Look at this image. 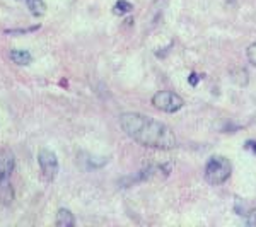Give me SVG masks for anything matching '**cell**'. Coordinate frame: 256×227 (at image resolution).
<instances>
[{
    "label": "cell",
    "mask_w": 256,
    "mask_h": 227,
    "mask_svg": "<svg viewBox=\"0 0 256 227\" xmlns=\"http://www.w3.org/2000/svg\"><path fill=\"white\" fill-rule=\"evenodd\" d=\"M26 3H28V9L31 10L32 16L39 17V16H43V14L46 12L45 0H26Z\"/></svg>",
    "instance_id": "ba28073f"
},
{
    "label": "cell",
    "mask_w": 256,
    "mask_h": 227,
    "mask_svg": "<svg viewBox=\"0 0 256 227\" xmlns=\"http://www.w3.org/2000/svg\"><path fill=\"white\" fill-rule=\"evenodd\" d=\"M246 145H248V149H251L253 152H256V142H251V140H250Z\"/></svg>",
    "instance_id": "7c38bea8"
},
{
    "label": "cell",
    "mask_w": 256,
    "mask_h": 227,
    "mask_svg": "<svg viewBox=\"0 0 256 227\" xmlns=\"http://www.w3.org/2000/svg\"><path fill=\"white\" fill-rule=\"evenodd\" d=\"M230 176V162L222 156H214L205 166V179L210 185H222Z\"/></svg>",
    "instance_id": "3957f363"
},
{
    "label": "cell",
    "mask_w": 256,
    "mask_h": 227,
    "mask_svg": "<svg viewBox=\"0 0 256 227\" xmlns=\"http://www.w3.org/2000/svg\"><path fill=\"white\" fill-rule=\"evenodd\" d=\"M74 215L67 208H60L57 214V226L58 227H72L74 226Z\"/></svg>",
    "instance_id": "52a82bcc"
},
{
    "label": "cell",
    "mask_w": 256,
    "mask_h": 227,
    "mask_svg": "<svg viewBox=\"0 0 256 227\" xmlns=\"http://www.w3.org/2000/svg\"><path fill=\"white\" fill-rule=\"evenodd\" d=\"M14 166H16V159L12 151L2 149L0 151V203L2 205H10L14 200V188L10 183Z\"/></svg>",
    "instance_id": "7a4b0ae2"
},
{
    "label": "cell",
    "mask_w": 256,
    "mask_h": 227,
    "mask_svg": "<svg viewBox=\"0 0 256 227\" xmlns=\"http://www.w3.org/2000/svg\"><path fill=\"white\" fill-rule=\"evenodd\" d=\"M10 60L17 65H28V64H31L32 57H31V53L26 50H12L10 51Z\"/></svg>",
    "instance_id": "8992f818"
},
{
    "label": "cell",
    "mask_w": 256,
    "mask_h": 227,
    "mask_svg": "<svg viewBox=\"0 0 256 227\" xmlns=\"http://www.w3.org/2000/svg\"><path fill=\"white\" fill-rule=\"evenodd\" d=\"M190 82H192V86H196V82H198V75H196V74L190 75Z\"/></svg>",
    "instance_id": "8fae6325"
},
{
    "label": "cell",
    "mask_w": 256,
    "mask_h": 227,
    "mask_svg": "<svg viewBox=\"0 0 256 227\" xmlns=\"http://www.w3.org/2000/svg\"><path fill=\"white\" fill-rule=\"evenodd\" d=\"M120 125L128 137L145 147L167 151L176 145V137L171 128L151 116H144L140 113H123L120 116Z\"/></svg>",
    "instance_id": "6da1fadb"
},
{
    "label": "cell",
    "mask_w": 256,
    "mask_h": 227,
    "mask_svg": "<svg viewBox=\"0 0 256 227\" xmlns=\"http://www.w3.org/2000/svg\"><path fill=\"white\" fill-rule=\"evenodd\" d=\"M152 104L164 113H176L183 108L185 102H183L178 94L169 93V91H160V93H157L152 97Z\"/></svg>",
    "instance_id": "277c9868"
},
{
    "label": "cell",
    "mask_w": 256,
    "mask_h": 227,
    "mask_svg": "<svg viewBox=\"0 0 256 227\" xmlns=\"http://www.w3.org/2000/svg\"><path fill=\"white\" fill-rule=\"evenodd\" d=\"M248 60L256 67V43H253V45L248 48Z\"/></svg>",
    "instance_id": "30bf717a"
},
{
    "label": "cell",
    "mask_w": 256,
    "mask_h": 227,
    "mask_svg": "<svg viewBox=\"0 0 256 227\" xmlns=\"http://www.w3.org/2000/svg\"><path fill=\"white\" fill-rule=\"evenodd\" d=\"M38 162L39 167H41V173L48 181L55 179L58 173V159H57V154L48 151V149H43L38 156Z\"/></svg>",
    "instance_id": "5b68a950"
},
{
    "label": "cell",
    "mask_w": 256,
    "mask_h": 227,
    "mask_svg": "<svg viewBox=\"0 0 256 227\" xmlns=\"http://www.w3.org/2000/svg\"><path fill=\"white\" fill-rule=\"evenodd\" d=\"M131 9H133V5L127 0H118L115 3V14H128Z\"/></svg>",
    "instance_id": "9c48e42d"
}]
</instances>
